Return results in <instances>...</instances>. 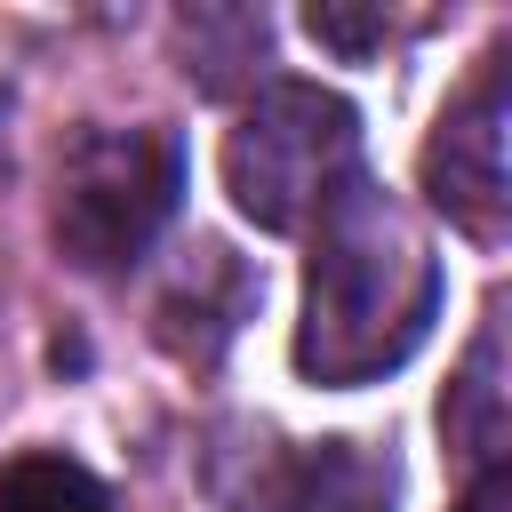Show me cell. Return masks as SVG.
Returning a JSON list of instances; mask_svg holds the SVG:
<instances>
[{
  "mask_svg": "<svg viewBox=\"0 0 512 512\" xmlns=\"http://www.w3.org/2000/svg\"><path fill=\"white\" fill-rule=\"evenodd\" d=\"M496 352H504V336H496V320H488L480 344L464 352V376H456L448 400H440V424H448V440H456L472 464H504V384H496Z\"/></svg>",
  "mask_w": 512,
  "mask_h": 512,
  "instance_id": "52a82bcc",
  "label": "cell"
},
{
  "mask_svg": "<svg viewBox=\"0 0 512 512\" xmlns=\"http://www.w3.org/2000/svg\"><path fill=\"white\" fill-rule=\"evenodd\" d=\"M0 512H112V488L72 456L32 448L0 472Z\"/></svg>",
  "mask_w": 512,
  "mask_h": 512,
  "instance_id": "ba28073f",
  "label": "cell"
},
{
  "mask_svg": "<svg viewBox=\"0 0 512 512\" xmlns=\"http://www.w3.org/2000/svg\"><path fill=\"white\" fill-rule=\"evenodd\" d=\"M352 152H360V112L336 88L272 80L224 136V192L248 224L304 232L352 176Z\"/></svg>",
  "mask_w": 512,
  "mask_h": 512,
  "instance_id": "7a4b0ae2",
  "label": "cell"
},
{
  "mask_svg": "<svg viewBox=\"0 0 512 512\" xmlns=\"http://www.w3.org/2000/svg\"><path fill=\"white\" fill-rule=\"evenodd\" d=\"M248 304H256L248 264H240L224 240H200L192 264L176 272V288L160 296V344L184 352V360H216V352L232 344V328L248 320Z\"/></svg>",
  "mask_w": 512,
  "mask_h": 512,
  "instance_id": "5b68a950",
  "label": "cell"
},
{
  "mask_svg": "<svg viewBox=\"0 0 512 512\" xmlns=\"http://www.w3.org/2000/svg\"><path fill=\"white\" fill-rule=\"evenodd\" d=\"M432 320H440V256L424 224L368 176H344L336 200L312 216L296 368L312 384H376L432 336Z\"/></svg>",
  "mask_w": 512,
  "mask_h": 512,
  "instance_id": "6da1fadb",
  "label": "cell"
},
{
  "mask_svg": "<svg viewBox=\"0 0 512 512\" xmlns=\"http://www.w3.org/2000/svg\"><path fill=\"white\" fill-rule=\"evenodd\" d=\"M424 192L472 240H504V56H488L424 144Z\"/></svg>",
  "mask_w": 512,
  "mask_h": 512,
  "instance_id": "277c9868",
  "label": "cell"
},
{
  "mask_svg": "<svg viewBox=\"0 0 512 512\" xmlns=\"http://www.w3.org/2000/svg\"><path fill=\"white\" fill-rule=\"evenodd\" d=\"M456 512H512V472H504V464H480V480L464 488Z\"/></svg>",
  "mask_w": 512,
  "mask_h": 512,
  "instance_id": "30bf717a",
  "label": "cell"
},
{
  "mask_svg": "<svg viewBox=\"0 0 512 512\" xmlns=\"http://www.w3.org/2000/svg\"><path fill=\"white\" fill-rule=\"evenodd\" d=\"M280 512H392V464L368 456L360 440H320L288 464Z\"/></svg>",
  "mask_w": 512,
  "mask_h": 512,
  "instance_id": "8992f818",
  "label": "cell"
},
{
  "mask_svg": "<svg viewBox=\"0 0 512 512\" xmlns=\"http://www.w3.org/2000/svg\"><path fill=\"white\" fill-rule=\"evenodd\" d=\"M184 200V144L168 128H80L56 168V248L80 272L136 264Z\"/></svg>",
  "mask_w": 512,
  "mask_h": 512,
  "instance_id": "3957f363",
  "label": "cell"
},
{
  "mask_svg": "<svg viewBox=\"0 0 512 512\" xmlns=\"http://www.w3.org/2000/svg\"><path fill=\"white\" fill-rule=\"evenodd\" d=\"M304 32H312V40H328V48H344V56H368L392 24H384V16H352V8H312V16H304Z\"/></svg>",
  "mask_w": 512,
  "mask_h": 512,
  "instance_id": "9c48e42d",
  "label": "cell"
}]
</instances>
